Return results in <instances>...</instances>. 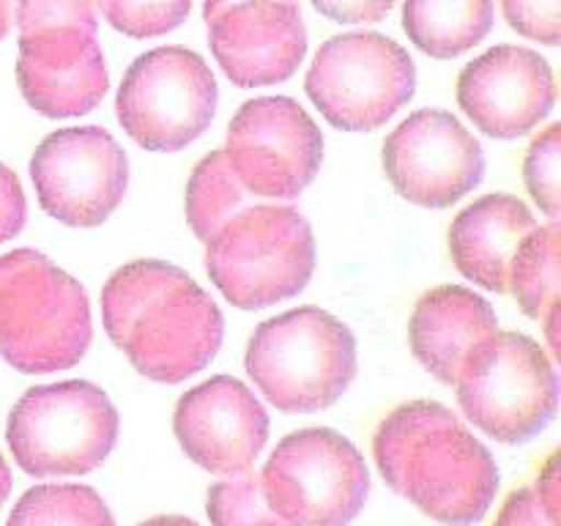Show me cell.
<instances>
[{
    "mask_svg": "<svg viewBox=\"0 0 561 526\" xmlns=\"http://www.w3.org/2000/svg\"><path fill=\"white\" fill-rule=\"evenodd\" d=\"M102 321L140 376L181 384L206 370L225 340L217 301L175 263L131 261L102 288Z\"/></svg>",
    "mask_w": 561,
    "mask_h": 526,
    "instance_id": "cell-1",
    "label": "cell"
},
{
    "mask_svg": "<svg viewBox=\"0 0 561 526\" xmlns=\"http://www.w3.org/2000/svg\"><path fill=\"white\" fill-rule=\"evenodd\" d=\"M378 471L398 496L444 526H474L499 493L491 449L436 400L389 411L373 436Z\"/></svg>",
    "mask_w": 561,
    "mask_h": 526,
    "instance_id": "cell-2",
    "label": "cell"
},
{
    "mask_svg": "<svg viewBox=\"0 0 561 526\" xmlns=\"http://www.w3.org/2000/svg\"><path fill=\"white\" fill-rule=\"evenodd\" d=\"M91 340V301L80 279L31 247L0 255V356L14 370H69Z\"/></svg>",
    "mask_w": 561,
    "mask_h": 526,
    "instance_id": "cell-3",
    "label": "cell"
},
{
    "mask_svg": "<svg viewBox=\"0 0 561 526\" xmlns=\"http://www.w3.org/2000/svg\"><path fill=\"white\" fill-rule=\"evenodd\" d=\"M257 392L285 414H316L337 403L356 378V338L321 307H296L252 332L244 354Z\"/></svg>",
    "mask_w": 561,
    "mask_h": 526,
    "instance_id": "cell-4",
    "label": "cell"
},
{
    "mask_svg": "<svg viewBox=\"0 0 561 526\" xmlns=\"http://www.w3.org/2000/svg\"><path fill=\"white\" fill-rule=\"evenodd\" d=\"M203 244L208 277L239 310L294 299L316 272V236L290 206L241 208Z\"/></svg>",
    "mask_w": 561,
    "mask_h": 526,
    "instance_id": "cell-5",
    "label": "cell"
},
{
    "mask_svg": "<svg viewBox=\"0 0 561 526\" xmlns=\"http://www.w3.org/2000/svg\"><path fill=\"white\" fill-rule=\"evenodd\" d=\"M118 433L121 416L110 395L82 378L27 389L5 422L11 458L38 480L99 469Z\"/></svg>",
    "mask_w": 561,
    "mask_h": 526,
    "instance_id": "cell-6",
    "label": "cell"
},
{
    "mask_svg": "<svg viewBox=\"0 0 561 526\" xmlns=\"http://www.w3.org/2000/svg\"><path fill=\"white\" fill-rule=\"evenodd\" d=\"M453 387L466 420L502 444L531 442L557 416V370L529 334L496 329L466 359Z\"/></svg>",
    "mask_w": 561,
    "mask_h": 526,
    "instance_id": "cell-7",
    "label": "cell"
},
{
    "mask_svg": "<svg viewBox=\"0 0 561 526\" xmlns=\"http://www.w3.org/2000/svg\"><path fill=\"white\" fill-rule=\"evenodd\" d=\"M261 482L288 526H348L370 496L365 458L332 427L288 433L268 455Z\"/></svg>",
    "mask_w": 561,
    "mask_h": 526,
    "instance_id": "cell-8",
    "label": "cell"
},
{
    "mask_svg": "<svg viewBox=\"0 0 561 526\" xmlns=\"http://www.w3.org/2000/svg\"><path fill=\"white\" fill-rule=\"evenodd\" d=\"M305 91L334 129L376 132L414 99L416 66L394 38L343 33L321 44Z\"/></svg>",
    "mask_w": 561,
    "mask_h": 526,
    "instance_id": "cell-9",
    "label": "cell"
},
{
    "mask_svg": "<svg viewBox=\"0 0 561 526\" xmlns=\"http://www.w3.org/2000/svg\"><path fill=\"white\" fill-rule=\"evenodd\" d=\"M217 102V77L201 55L184 47H157L126 69L115 115L140 148L175 153L211 126Z\"/></svg>",
    "mask_w": 561,
    "mask_h": 526,
    "instance_id": "cell-10",
    "label": "cell"
},
{
    "mask_svg": "<svg viewBox=\"0 0 561 526\" xmlns=\"http://www.w3.org/2000/svg\"><path fill=\"white\" fill-rule=\"evenodd\" d=\"M38 206L69 228H99L129 186V159L102 126H69L44 137L31 157Z\"/></svg>",
    "mask_w": 561,
    "mask_h": 526,
    "instance_id": "cell-11",
    "label": "cell"
},
{
    "mask_svg": "<svg viewBox=\"0 0 561 526\" xmlns=\"http://www.w3.org/2000/svg\"><path fill=\"white\" fill-rule=\"evenodd\" d=\"M225 153L247 190L294 201L321 170L323 132L294 99L257 96L230 118Z\"/></svg>",
    "mask_w": 561,
    "mask_h": 526,
    "instance_id": "cell-12",
    "label": "cell"
},
{
    "mask_svg": "<svg viewBox=\"0 0 561 526\" xmlns=\"http://www.w3.org/2000/svg\"><path fill=\"white\" fill-rule=\"evenodd\" d=\"M394 192L422 208H449L485 175L480 140L447 110H416L400 121L381 148Z\"/></svg>",
    "mask_w": 561,
    "mask_h": 526,
    "instance_id": "cell-13",
    "label": "cell"
},
{
    "mask_svg": "<svg viewBox=\"0 0 561 526\" xmlns=\"http://www.w3.org/2000/svg\"><path fill=\"white\" fill-rule=\"evenodd\" d=\"M458 104L482 135L518 140L535 132L557 104L551 64L518 44L491 47L460 71Z\"/></svg>",
    "mask_w": 561,
    "mask_h": 526,
    "instance_id": "cell-14",
    "label": "cell"
},
{
    "mask_svg": "<svg viewBox=\"0 0 561 526\" xmlns=\"http://www.w3.org/2000/svg\"><path fill=\"white\" fill-rule=\"evenodd\" d=\"M173 433L192 464L217 477L252 469L268 442V414L244 381L214 376L175 403Z\"/></svg>",
    "mask_w": 561,
    "mask_h": 526,
    "instance_id": "cell-15",
    "label": "cell"
},
{
    "mask_svg": "<svg viewBox=\"0 0 561 526\" xmlns=\"http://www.w3.org/2000/svg\"><path fill=\"white\" fill-rule=\"evenodd\" d=\"M208 44L233 85L266 88L296 75L307 27L296 0H239L208 16Z\"/></svg>",
    "mask_w": 561,
    "mask_h": 526,
    "instance_id": "cell-16",
    "label": "cell"
},
{
    "mask_svg": "<svg viewBox=\"0 0 561 526\" xmlns=\"http://www.w3.org/2000/svg\"><path fill=\"white\" fill-rule=\"evenodd\" d=\"M16 82L25 102L47 118H77L96 110L110 88L96 33L80 27L20 33Z\"/></svg>",
    "mask_w": 561,
    "mask_h": 526,
    "instance_id": "cell-17",
    "label": "cell"
},
{
    "mask_svg": "<svg viewBox=\"0 0 561 526\" xmlns=\"http://www.w3.org/2000/svg\"><path fill=\"white\" fill-rule=\"evenodd\" d=\"M499 329L496 310L463 285H438L422 294L409 321V343L420 365L453 387L477 345Z\"/></svg>",
    "mask_w": 561,
    "mask_h": 526,
    "instance_id": "cell-18",
    "label": "cell"
},
{
    "mask_svg": "<svg viewBox=\"0 0 561 526\" xmlns=\"http://www.w3.org/2000/svg\"><path fill=\"white\" fill-rule=\"evenodd\" d=\"M535 228V214L520 197L504 192L477 197L449 225V255L466 279L507 294L510 263Z\"/></svg>",
    "mask_w": 561,
    "mask_h": 526,
    "instance_id": "cell-19",
    "label": "cell"
},
{
    "mask_svg": "<svg viewBox=\"0 0 561 526\" xmlns=\"http://www.w3.org/2000/svg\"><path fill=\"white\" fill-rule=\"evenodd\" d=\"M496 11L493 0H405L403 31L416 49L453 60L485 42Z\"/></svg>",
    "mask_w": 561,
    "mask_h": 526,
    "instance_id": "cell-20",
    "label": "cell"
},
{
    "mask_svg": "<svg viewBox=\"0 0 561 526\" xmlns=\"http://www.w3.org/2000/svg\"><path fill=\"white\" fill-rule=\"evenodd\" d=\"M561 230L559 222L537 225L515 250L507 274V294L515 296L524 316L542 321L559 310Z\"/></svg>",
    "mask_w": 561,
    "mask_h": 526,
    "instance_id": "cell-21",
    "label": "cell"
},
{
    "mask_svg": "<svg viewBox=\"0 0 561 526\" xmlns=\"http://www.w3.org/2000/svg\"><path fill=\"white\" fill-rule=\"evenodd\" d=\"M247 186L228 153L211 151L195 164L186 184V222L201 241H208L230 217L244 208Z\"/></svg>",
    "mask_w": 561,
    "mask_h": 526,
    "instance_id": "cell-22",
    "label": "cell"
},
{
    "mask_svg": "<svg viewBox=\"0 0 561 526\" xmlns=\"http://www.w3.org/2000/svg\"><path fill=\"white\" fill-rule=\"evenodd\" d=\"M5 526H115V518L93 488L47 482L22 493Z\"/></svg>",
    "mask_w": 561,
    "mask_h": 526,
    "instance_id": "cell-23",
    "label": "cell"
},
{
    "mask_svg": "<svg viewBox=\"0 0 561 526\" xmlns=\"http://www.w3.org/2000/svg\"><path fill=\"white\" fill-rule=\"evenodd\" d=\"M206 513L211 526H288L272 510L261 474L252 469L214 482L208 488Z\"/></svg>",
    "mask_w": 561,
    "mask_h": 526,
    "instance_id": "cell-24",
    "label": "cell"
},
{
    "mask_svg": "<svg viewBox=\"0 0 561 526\" xmlns=\"http://www.w3.org/2000/svg\"><path fill=\"white\" fill-rule=\"evenodd\" d=\"M110 27L129 38H157L190 16L192 0H96Z\"/></svg>",
    "mask_w": 561,
    "mask_h": 526,
    "instance_id": "cell-25",
    "label": "cell"
},
{
    "mask_svg": "<svg viewBox=\"0 0 561 526\" xmlns=\"http://www.w3.org/2000/svg\"><path fill=\"white\" fill-rule=\"evenodd\" d=\"M561 521V485L559 453H553L531 485L510 493L499 513L496 526H559Z\"/></svg>",
    "mask_w": 561,
    "mask_h": 526,
    "instance_id": "cell-26",
    "label": "cell"
},
{
    "mask_svg": "<svg viewBox=\"0 0 561 526\" xmlns=\"http://www.w3.org/2000/svg\"><path fill=\"white\" fill-rule=\"evenodd\" d=\"M524 181L529 195L551 222L561 217V124H551L535 137L524 159Z\"/></svg>",
    "mask_w": 561,
    "mask_h": 526,
    "instance_id": "cell-27",
    "label": "cell"
},
{
    "mask_svg": "<svg viewBox=\"0 0 561 526\" xmlns=\"http://www.w3.org/2000/svg\"><path fill=\"white\" fill-rule=\"evenodd\" d=\"M96 0H20L16 27L20 33L47 31V27H80L96 33Z\"/></svg>",
    "mask_w": 561,
    "mask_h": 526,
    "instance_id": "cell-28",
    "label": "cell"
},
{
    "mask_svg": "<svg viewBox=\"0 0 561 526\" xmlns=\"http://www.w3.org/2000/svg\"><path fill=\"white\" fill-rule=\"evenodd\" d=\"M502 9L518 36L548 47L561 42V0H502Z\"/></svg>",
    "mask_w": 561,
    "mask_h": 526,
    "instance_id": "cell-29",
    "label": "cell"
},
{
    "mask_svg": "<svg viewBox=\"0 0 561 526\" xmlns=\"http://www.w3.org/2000/svg\"><path fill=\"white\" fill-rule=\"evenodd\" d=\"M312 5L340 25H376L387 20L394 0H312Z\"/></svg>",
    "mask_w": 561,
    "mask_h": 526,
    "instance_id": "cell-30",
    "label": "cell"
},
{
    "mask_svg": "<svg viewBox=\"0 0 561 526\" xmlns=\"http://www.w3.org/2000/svg\"><path fill=\"white\" fill-rule=\"evenodd\" d=\"M27 219V201L20 179L9 164L0 162V244L20 236Z\"/></svg>",
    "mask_w": 561,
    "mask_h": 526,
    "instance_id": "cell-31",
    "label": "cell"
},
{
    "mask_svg": "<svg viewBox=\"0 0 561 526\" xmlns=\"http://www.w3.org/2000/svg\"><path fill=\"white\" fill-rule=\"evenodd\" d=\"M137 526H197L192 518H184V515H157V518H148Z\"/></svg>",
    "mask_w": 561,
    "mask_h": 526,
    "instance_id": "cell-32",
    "label": "cell"
},
{
    "mask_svg": "<svg viewBox=\"0 0 561 526\" xmlns=\"http://www.w3.org/2000/svg\"><path fill=\"white\" fill-rule=\"evenodd\" d=\"M11 485H14V477H11L9 460H5L3 453H0V507H3L5 499H9Z\"/></svg>",
    "mask_w": 561,
    "mask_h": 526,
    "instance_id": "cell-33",
    "label": "cell"
},
{
    "mask_svg": "<svg viewBox=\"0 0 561 526\" xmlns=\"http://www.w3.org/2000/svg\"><path fill=\"white\" fill-rule=\"evenodd\" d=\"M11 14H14V0H0V42L9 36Z\"/></svg>",
    "mask_w": 561,
    "mask_h": 526,
    "instance_id": "cell-34",
    "label": "cell"
},
{
    "mask_svg": "<svg viewBox=\"0 0 561 526\" xmlns=\"http://www.w3.org/2000/svg\"><path fill=\"white\" fill-rule=\"evenodd\" d=\"M233 3H239V0H203V20L219 14V11L228 9V5H233Z\"/></svg>",
    "mask_w": 561,
    "mask_h": 526,
    "instance_id": "cell-35",
    "label": "cell"
}]
</instances>
